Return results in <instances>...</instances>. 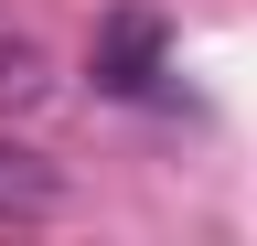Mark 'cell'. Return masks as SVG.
I'll return each mask as SVG.
<instances>
[{
  "mask_svg": "<svg viewBox=\"0 0 257 246\" xmlns=\"http://www.w3.org/2000/svg\"><path fill=\"white\" fill-rule=\"evenodd\" d=\"M96 86H107V97H150L161 86V22L150 11H107V33H96Z\"/></svg>",
  "mask_w": 257,
  "mask_h": 246,
  "instance_id": "cell-1",
  "label": "cell"
},
{
  "mask_svg": "<svg viewBox=\"0 0 257 246\" xmlns=\"http://www.w3.org/2000/svg\"><path fill=\"white\" fill-rule=\"evenodd\" d=\"M43 214H64V171L43 161V150L0 139V225H43Z\"/></svg>",
  "mask_w": 257,
  "mask_h": 246,
  "instance_id": "cell-2",
  "label": "cell"
},
{
  "mask_svg": "<svg viewBox=\"0 0 257 246\" xmlns=\"http://www.w3.org/2000/svg\"><path fill=\"white\" fill-rule=\"evenodd\" d=\"M43 86H54V65H43V43H32V33H0V118H11V107H32Z\"/></svg>",
  "mask_w": 257,
  "mask_h": 246,
  "instance_id": "cell-3",
  "label": "cell"
}]
</instances>
